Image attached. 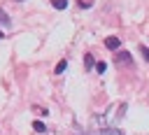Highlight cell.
<instances>
[{"label":"cell","mask_w":149,"mask_h":135,"mask_svg":"<svg viewBox=\"0 0 149 135\" xmlns=\"http://www.w3.org/2000/svg\"><path fill=\"white\" fill-rule=\"evenodd\" d=\"M0 40H2V30H0Z\"/></svg>","instance_id":"obj_10"},{"label":"cell","mask_w":149,"mask_h":135,"mask_svg":"<svg viewBox=\"0 0 149 135\" xmlns=\"http://www.w3.org/2000/svg\"><path fill=\"white\" fill-rule=\"evenodd\" d=\"M116 63H123V65H130V63H133V56H130L128 51H119V54H116Z\"/></svg>","instance_id":"obj_1"},{"label":"cell","mask_w":149,"mask_h":135,"mask_svg":"<svg viewBox=\"0 0 149 135\" xmlns=\"http://www.w3.org/2000/svg\"><path fill=\"white\" fill-rule=\"evenodd\" d=\"M84 68H86V70L93 68V56H91V54H84Z\"/></svg>","instance_id":"obj_3"},{"label":"cell","mask_w":149,"mask_h":135,"mask_svg":"<svg viewBox=\"0 0 149 135\" xmlns=\"http://www.w3.org/2000/svg\"><path fill=\"white\" fill-rule=\"evenodd\" d=\"M140 51H142V58L149 61V49H147V47H140Z\"/></svg>","instance_id":"obj_8"},{"label":"cell","mask_w":149,"mask_h":135,"mask_svg":"<svg viewBox=\"0 0 149 135\" xmlns=\"http://www.w3.org/2000/svg\"><path fill=\"white\" fill-rule=\"evenodd\" d=\"M33 128H35L37 133H44V130H47V126H44L42 121H35V123H33Z\"/></svg>","instance_id":"obj_5"},{"label":"cell","mask_w":149,"mask_h":135,"mask_svg":"<svg viewBox=\"0 0 149 135\" xmlns=\"http://www.w3.org/2000/svg\"><path fill=\"white\" fill-rule=\"evenodd\" d=\"M65 68H68V61H61V63H58V65H56V72H58V74H61V72H63V70H65Z\"/></svg>","instance_id":"obj_6"},{"label":"cell","mask_w":149,"mask_h":135,"mask_svg":"<svg viewBox=\"0 0 149 135\" xmlns=\"http://www.w3.org/2000/svg\"><path fill=\"white\" fill-rule=\"evenodd\" d=\"M95 68H98V72H105V70H107V65H105V63H98Z\"/></svg>","instance_id":"obj_9"},{"label":"cell","mask_w":149,"mask_h":135,"mask_svg":"<svg viewBox=\"0 0 149 135\" xmlns=\"http://www.w3.org/2000/svg\"><path fill=\"white\" fill-rule=\"evenodd\" d=\"M19 2H21V0H19Z\"/></svg>","instance_id":"obj_11"},{"label":"cell","mask_w":149,"mask_h":135,"mask_svg":"<svg viewBox=\"0 0 149 135\" xmlns=\"http://www.w3.org/2000/svg\"><path fill=\"white\" fill-rule=\"evenodd\" d=\"M0 21H2V23H5V26H9V16H7V14H5V12H2V9H0Z\"/></svg>","instance_id":"obj_7"},{"label":"cell","mask_w":149,"mask_h":135,"mask_svg":"<svg viewBox=\"0 0 149 135\" xmlns=\"http://www.w3.org/2000/svg\"><path fill=\"white\" fill-rule=\"evenodd\" d=\"M51 5H54L56 9H65V7H68V0H51Z\"/></svg>","instance_id":"obj_4"},{"label":"cell","mask_w":149,"mask_h":135,"mask_svg":"<svg viewBox=\"0 0 149 135\" xmlns=\"http://www.w3.org/2000/svg\"><path fill=\"white\" fill-rule=\"evenodd\" d=\"M105 47L114 51V49H119V47H121V40H119V37H107V40H105Z\"/></svg>","instance_id":"obj_2"}]
</instances>
